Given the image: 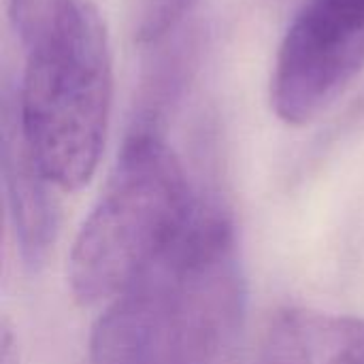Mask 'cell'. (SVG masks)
I'll list each match as a JSON object with an SVG mask.
<instances>
[{
    "instance_id": "6da1fadb",
    "label": "cell",
    "mask_w": 364,
    "mask_h": 364,
    "mask_svg": "<svg viewBox=\"0 0 364 364\" xmlns=\"http://www.w3.org/2000/svg\"><path fill=\"white\" fill-rule=\"evenodd\" d=\"M232 222L198 205L177 243L111 301L90 341V364H224L243 316Z\"/></svg>"
},
{
    "instance_id": "7a4b0ae2",
    "label": "cell",
    "mask_w": 364,
    "mask_h": 364,
    "mask_svg": "<svg viewBox=\"0 0 364 364\" xmlns=\"http://www.w3.org/2000/svg\"><path fill=\"white\" fill-rule=\"evenodd\" d=\"M198 205L177 154L160 134L136 130L75 237L73 299L92 307L122 296L177 243Z\"/></svg>"
},
{
    "instance_id": "3957f363",
    "label": "cell",
    "mask_w": 364,
    "mask_h": 364,
    "mask_svg": "<svg viewBox=\"0 0 364 364\" xmlns=\"http://www.w3.org/2000/svg\"><path fill=\"white\" fill-rule=\"evenodd\" d=\"M113 60L105 19L90 0L26 49L15 115L41 173L64 192L96 173L111 115Z\"/></svg>"
},
{
    "instance_id": "277c9868",
    "label": "cell",
    "mask_w": 364,
    "mask_h": 364,
    "mask_svg": "<svg viewBox=\"0 0 364 364\" xmlns=\"http://www.w3.org/2000/svg\"><path fill=\"white\" fill-rule=\"evenodd\" d=\"M364 68V0H307L279 45L271 77L277 117L305 126Z\"/></svg>"
},
{
    "instance_id": "5b68a950",
    "label": "cell",
    "mask_w": 364,
    "mask_h": 364,
    "mask_svg": "<svg viewBox=\"0 0 364 364\" xmlns=\"http://www.w3.org/2000/svg\"><path fill=\"white\" fill-rule=\"evenodd\" d=\"M247 364H364V320L305 307L282 309L260 331Z\"/></svg>"
},
{
    "instance_id": "8992f818",
    "label": "cell",
    "mask_w": 364,
    "mask_h": 364,
    "mask_svg": "<svg viewBox=\"0 0 364 364\" xmlns=\"http://www.w3.org/2000/svg\"><path fill=\"white\" fill-rule=\"evenodd\" d=\"M2 173L21 258L28 267H36L45 260L58 232V203L53 194L58 188L41 173L30 156L15 109H4Z\"/></svg>"
},
{
    "instance_id": "52a82bcc",
    "label": "cell",
    "mask_w": 364,
    "mask_h": 364,
    "mask_svg": "<svg viewBox=\"0 0 364 364\" xmlns=\"http://www.w3.org/2000/svg\"><path fill=\"white\" fill-rule=\"evenodd\" d=\"M75 4L77 0H9L11 19L23 49L55 30Z\"/></svg>"
},
{
    "instance_id": "ba28073f",
    "label": "cell",
    "mask_w": 364,
    "mask_h": 364,
    "mask_svg": "<svg viewBox=\"0 0 364 364\" xmlns=\"http://www.w3.org/2000/svg\"><path fill=\"white\" fill-rule=\"evenodd\" d=\"M198 0H143L139 30L143 38H158L168 32Z\"/></svg>"
},
{
    "instance_id": "9c48e42d",
    "label": "cell",
    "mask_w": 364,
    "mask_h": 364,
    "mask_svg": "<svg viewBox=\"0 0 364 364\" xmlns=\"http://www.w3.org/2000/svg\"><path fill=\"white\" fill-rule=\"evenodd\" d=\"M2 364H17V356L13 354V339L6 328L2 333Z\"/></svg>"
}]
</instances>
